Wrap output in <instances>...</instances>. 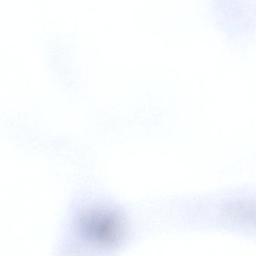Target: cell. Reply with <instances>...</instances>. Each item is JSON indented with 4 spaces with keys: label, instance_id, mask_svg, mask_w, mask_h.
<instances>
[{
    "label": "cell",
    "instance_id": "cell-1",
    "mask_svg": "<svg viewBox=\"0 0 256 256\" xmlns=\"http://www.w3.org/2000/svg\"><path fill=\"white\" fill-rule=\"evenodd\" d=\"M80 232L92 242L102 244L114 243L121 238L124 224L120 215L106 209H90L78 219Z\"/></svg>",
    "mask_w": 256,
    "mask_h": 256
}]
</instances>
